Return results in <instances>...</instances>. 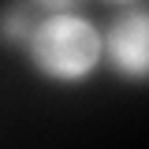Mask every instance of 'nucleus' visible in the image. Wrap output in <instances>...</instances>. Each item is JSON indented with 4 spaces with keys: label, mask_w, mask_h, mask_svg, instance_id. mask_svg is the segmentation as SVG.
Returning <instances> with one entry per match:
<instances>
[{
    "label": "nucleus",
    "mask_w": 149,
    "mask_h": 149,
    "mask_svg": "<svg viewBox=\"0 0 149 149\" xmlns=\"http://www.w3.org/2000/svg\"><path fill=\"white\" fill-rule=\"evenodd\" d=\"M104 41L86 19H74L67 11L37 22L30 34V56L45 74H52L60 82L86 78L101 60Z\"/></svg>",
    "instance_id": "obj_1"
},
{
    "label": "nucleus",
    "mask_w": 149,
    "mask_h": 149,
    "mask_svg": "<svg viewBox=\"0 0 149 149\" xmlns=\"http://www.w3.org/2000/svg\"><path fill=\"white\" fill-rule=\"evenodd\" d=\"M34 4H41V8H67L71 0H34Z\"/></svg>",
    "instance_id": "obj_4"
},
{
    "label": "nucleus",
    "mask_w": 149,
    "mask_h": 149,
    "mask_svg": "<svg viewBox=\"0 0 149 149\" xmlns=\"http://www.w3.org/2000/svg\"><path fill=\"white\" fill-rule=\"evenodd\" d=\"M26 34V15L22 11H4V37H22Z\"/></svg>",
    "instance_id": "obj_3"
},
{
    "label": "nucleus",
    "mask_w": 149,
    "mask_h": 149,
    "mask_svg": "<svg viewBox=\"0 0 149 149\" xmlns=\"http://www.w3.org/2000/svg\"><path fill=\"white\" fill-rule=\"evenodd\" d=\"M104 52L127 78H149V8H130L112 19Z\"/></svg>",
    "instance_id": "obj_2"
}]
</instances>
